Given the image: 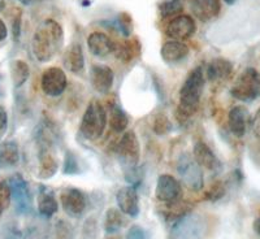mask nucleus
Returning a JSON list of instances; mask_svg holds the SVG:
<instances>
[{
	"mask_svg": "<svg viewBox=\"0 0 260 239\" xmlns=\"http://www.w3.org/2000/svg\"><path fill=\"white\" fill-rule=\"evenodd\" d=\"M64 45V30L55 20H45L37 27L31 39L32 55L38 61L47 62L56 56Z\"/></svg>",
	"mask_w": 260,
	"mask_h": 239,
	"instance_id": "f257e3e1",
	"label": "nucleus"
},
{
	"mask_svg": "<svg viewBox=\"0 0 260 239\" xmlns=\"http://www.w3.org/2000/svg\"><path fill=\"white\" fill-rule=\"evenodd\" d=\"M206 78L204 72L201 66L192 69L187 74L186 80L182 83L180 90V107H178V118L182 121L183 118L190 117L198 110L199 101L203 95Z\"/></svg>",
	"mask_w": 260,
	"mask_h": 239,
	"instance_id": "f03ea898",
	"label": "nucleus"
},
{
	"mask_svg": "<svg viewBox=\"0 0 260 239\" xmlns=\"http://www.w3.org/2000/svg\"><path fill=\"white\" fill-rule=\"evenodd\" d=\"M107 121H108V117H107L103 104L99 100L90 101L81 121V134L87 141L95 142L98 139H101L104 134Z\"/></svg>",
	"mask_w": 260,
	"mask_h": 239,
	"instance_id": "7ed1b4c3",
	"label": "nucleus"
},
{
	"mask_svg": "<svg viewBox=\"0 0 260 239\" xmlns=\"http://www.w3.org/2000/svg\"><path fill=\"white\" fill-rule=\"evenodd\" d=\"M207 224L202 216L186 213L176 220L171 227L169 239H203Z\"/></svg>",
	"mask_w": 260,
	"mask_h": 239,
	"instance_id": "20e7f679",
	"label": "nucleus"
},
{
	"mask_svg": "<svg viewBox=\"0 0 260 239\" xmlns=\"http://www.w3.org/2000/svg\"><path fill=\"white\" fill-rule=\"evenodd\" d=\"M231 95L240 101L250 103L260 96V74L256 69L246 68L231 89Z\"/></svg>",
	"mask_w": 260,
	"mask_h": 239,
	"instance_id": "39448f33",
	"label": "nucleus"
},
{
	"mask_svg": "<svg viewBox=\"0 0 260 239\" xmlns=\"http://www.w3.org/2000/svg\"><path fill=\"white\" fill-rule=\"evenodd\" d=\"M116 155H117V159L121 166L124 168L125 176L127 173L132 175L136 172L139 157H141V147H139L138 138H137L134 131L130 130L122 135V138L118 142L117 148H116Z\"/></svg>",
	"mask_w": 260,
	"mask_h": 239,
	"instance_id": "423d86ee",
	"label": "nucleus"
},
{
	"mask_svg": "<svg viewBox=\"0 0 260 239\" xmlns=\"http://www.w3.org/2000/svg\"><path fill=\"white\" fill-rule=\"evenodd\" d=\"M177 172L185 186L191 191H201L203 189V172L199 164L190 155H181L177 162Z\"/></svg>",
	"mask_w": 260,
	"mask_h": 239,
	"instance_id": "0eeeda50",
	"label": "nucleus"
},
{
	"mask_svg": "<svg viewBox=\"0 0 260 239\" xmlns=\"http://www.w3.org/2000/svg\"><path fill=\"white\" fill-rule=\"evenodd\" d=\"M8 186L11 196L15 201L16 212L20 215H27L31 212V196H30L29 185L20 175H13L9 178Z\"/></svg>",
	"mask_w": 260,
	"mask_h": 239,
	"instance_id": "6e6552de",
	"label": "nucleus"
},
{
	"mask_svg": "<svg viewBox=\"0 0 260 239\" xmlns=\"http://www.w3.org/2000/svg\"><path fill=\"white\" fill-rule=\"evenodd\" d=\"M68 80H67V74L64 71L57 66H51L46 69L42 74L41 86L42 90L47 96L56 97L60 96L67 89Z\"/></svg>",
	"mask_w": 260,
	"mask_h": 239,
	"instance_id": "1a4fd4ad",
	"label": "nucleus"
},
{
	"mask_svg": "<svg viewBox=\"0 0 260 239\" xmlns=\"http://www.w3.org/2000/svg\"><path fill=\"white\" fill-rule=\"evenodd\" d=\"M60 203L64 212L73 219H80L87 208V198L81 190L67 189L60 195Z\"/></svg>",
	"mask_w": 260,
	"mask_h": 239,
	"instance_id": "9d476101",
	"label": "nucleus"
},
{
	"mask_svg": "<svg viewBox=\"0 0 260 239\" xmlns=\"http://www.w3.org/2000/svg\"><path fill=\"white\" fill-rule=\"evenodd\" d=\"M181 183L171 175H161L157 178L155 196L161 203H176L181 196Z\"/></svg>",
	"mask_w": 260,
	"mask_h": 239,
	"instance_id": "9b49d317",
	"label": "nucleus"
},
{
	"mask_svg": "<svg viewBox=\"0 0 260 239\" xmlns=\"http://www.w3.org/2000/svg\"><path fill=\"white\" fill-rule=\"evenodd\" d=\"M116 201H117L118 210L124 215L129 216L132 219H137L141 212L139 208V198L136 186H125L120 189L116 194Z\"/></svg>",
	"mask_w": 260,
	"mask_h": 239,
	"instance_id": "f8f14e48",
	"label": "nucleus"
},
{
	"mask_svg": "<svg viewBox=\"0 0 260 239\" xmlns=\"http://www.w3.org/2000/svg\"><path fill=\"white\" fill-rule=\"evenodd\" d=\"M195 21L189 15H178L171 21L167 26V36L173 41H183L187 39L195 32Z\"/></svg>",
	"mask_w": 260,
	"mask_h": 239,
	"instance_id": "ddd939ff",
	"label": "nucleus"
},
{
	"mask_svg": "<svg viewBox=\"0 0 260 239\" xmlns=\"http://www.w3.org/2000/svg\"><path fill=\"white\" fill-rule=\"evenodd\" d=\"M115 74L107 65H94L90 72V82L92 89L99 94H108L113 87Z\"/></svg>",
	"mask_w": 260,
	"mask_h": 239,
	"instance_id": "4468645a",
	"label": "nucleus"
},
{
	"mask_svg": "<svg viewBox=\"0 0 260 239\" xmlns=\"http://www.w3.org/2000/svg\"><path fill=\"white\" fill-rule=\"evenodd\" d=\"M192 156H194V160L198 162L201 168L207 169L212 173H219L222 169L221 161L217 159V156L213 154V151L206 143H195L194 148H192Z\"/></svg>",
	"mask_w": 260,
	"mask_h": 239,
	"instance_id": "2eb2a0df",
	"label": "nucleus"
},
{
	"mask_svg": "<svg viewBox=\"0 0 260 239\" xmlns=\"http://www.w3.org/2000/svg\"><path fill=\"white\" fill-rule=\"evenodd\" d=\"M228 124L232 133L238 138H242L247 133L248 125L251 124L250 112L242 106L233 107L228 116Z\"/></svg>",
	"mask_w": 260,
	"mask_h": 239,
	"instance_id": "dca6fc26",
	"label": "nucleus"
},
{
	"mask_svg": "<svg viewBox=\"0 0 260 239\" xmlns=\"http://www.w3.org/2000/svg\"><path fill=\"white\" fill-rule=\"evenodd\" d=\"M87 47L94 56L104 59V57L110 56L111 53H113L115 43L111 41L110 37L103 34V32L95 31L91 32L87 38Z\"/></svg>",
	"mask_w": 260,
	"mask_h": 239,
	"instance_id": "f3484780",
	"label": "nucleus"
},
{
	"mask_svg": "<svg viewBox=\"0 0 260 239\" xmlns=\"http://www.w3.org/2000/svg\"><path fill=\"white\" fill-rule=\"evenodd\" d=\"M161 59L168 65H175L186 59L189 55V47L181 41H168L162 45L160 51Z\"/></svg>",
	"mask_w": 260,
	"mask_h": 239,
	"instance_id": "a211bd4d",
	"label": "nucleus"
},
{
	"mask_svg": "<svg viewBox=\"0 0 260 239\" xmlns=\"http://www.w3.org/2000/svg\"><path fill=\"white\" fill-rule=\"evenodd\" d=\"M220 0H192L191 9L198 20L207 22L220 13Z\"/></svg>",
	"mask_w": 260,
	"mask_h": 239,
	"instance_id": "6ab92c4d",
	"label": "nucleus"
},
{
	"mask_svg": "<svg viewBox=\"0 0 260 239\" xmlns=\"http://www.w3.org/2000/svg\"><path fill=\"white\" fill-rule=\"evenodd\" d=\"M64 66L74 74L82 73L85 69V56L80 43H73L64 53Z\"/></svg>",
	"mask_w": 260,
	"mask_h": 239,
	"instance_id": "aec40b11",
	"label": "nucleus"
},
{
	"mask_svg": "<svg viewBox=\"0 0 260 239\" xmlns=\"http://www.w3.org/2000/svg\"><path fill=\"white\" fill-rule=\"evenodd\" d=\"M59 161L52 152V148H42L39 152V177L42 180H50L56 175Z\"/></svg>",
	"mask_w": 260,
	"mask_h": 239,
	"instance_id": "412c9836",
	"label": "nucleus"
},
{
	"mask_svg": "<svg viewBox=\"0 0 260 239\" xmlns=\"http://www.w3.org/2000/svg\"><path fill=\"white\" fill-rule=\"evenodd\" d=\"M233 71V64L229 60L222 59V57H217L213 59L212 61L208 64L207 72H206V77L210 81H220L225 80L232 74Z\"/></svg>",
	"mask_w": 260,
	"mask_h": 239,
	"instance_id": "4be33fe9",
	"label": "nucleus"
},
{
	"mask_svg": "<svg viewBox=\"0 0 260 239\" xmlns=\"http://www.w3.org/2000/svg\"><path fill=\"white\" fill-rule=\"evenodd\" d=\"M18 160H20V152H18L17 143L9 141L0 145V166L11 168L17 165Z\"/></svg>",
	"mask_w": 260,
	"mask_h": 239,
	"instance_id": "5701e85b",
	"label": "nucleus"
},
{
	"mask_svg": "<svg viewBox=\"0 0 260 239\" xmlns=\"http://www.w3.org/2000/svg\"><path fill=\"white\" fill-rule=\"evenodd\" d=\"M59 210V203L52 192L41 191L38 196V212L42 217L51 219Z\"/></svg>",
	"mask_w": 260,
	"mask_h": 239,
	"instance_id": "b1692460",
	"label": "nucleus"
},
{
	"mask_svg": "<svg viewBox=\"0 0 260 239\" xmlns=\"http://www.w3.org/2000/svg\"><path fill=\"white\" fill-rule=\"evenodd\" d=\"M126 224V220L124 217V213L116 208L107 210L104 216V231L107 234H116L118 230H121Z\"/></svg>",
	"mask_w": 260,
	"mask_h": 239,
	"instance_id": "393cba45",
	"label": "nucleus"
},
{
	"mask_svg": "<svg viewBox=\"0 0 260 239\" xmlns=\"http://www.w3.org/2000/svg\"><path fill=\"white\" fill-rule=\"evenodd\" d=\"M139 50H141V46L138 41H126L124 43H115L113 53L117 56V59L122 61H130L138 56Z\"/></svg>",
	"mask_w": 260,
	"mask_h": 239,
	"instance_id": "a878e982",
	"label": "nucleus"
},
{
	"mask_svg": "<svg viewBox=\"0 0 260 239\" xmlns=\"http://www.w3.org/2000/svg\"><path fill=\"white\" fill-rule=\"evenodd\" d=\"M110 127L115 133H122L129 125V118L126 113L121 110V107L113 104L110 110Z\"/></svg>",
	"mask_w": 260,
	"mask_h": 239,
	"instance_id": "bb28decb",
	"label": "nucleus"
},
{
	"mask_svg": "<svg viewBox=\"0 0 260 239\" xmlns=\"http://www.w3.org/2000/svg\"><path fill=\"white\" fill-rule=\"evenodd\" d=\"M29 65L25 61H21L17 60L12 64V81L15 87H20V86L24 85L26 82V80L29 78Z\"/></svg>",
	"mask_w": 260,
	"mask_h": 239,
	"instance_id": "cd10ccee",
	"label": "nucleus"
},
{
	"mask_svg": "<svg viewBox=\"0 0 260 239\" xmlns=\"http://www.w3.org/2000/svg\"><path fill=\"white\" fill-rule=\"evenodd\" d=\"M183 6L180 0H167L159 6V12L162 18L181 15Z\"/></svg>",
	"mask_w": 260,
	"mask_h": 239,
	"instance_id": "c85d7f7f",
	"label": "nucleus"
},
{
	"mask_svg": "<svg viewBox=\"0 0 260 239\" xmlns=\"http://www.w3.org/2000/svg\"><path fill=\"white\" fill-rule=\"evenodd\" d=\"M62 173L64 175H78L80 173V162H78L77 156L72 151H67V154H65Z\"/></svg>",
	"mask_w": 260,
	"mask_h": 239,
	"instance_id": "c756f323",
	"label": "nucleus"
},
{
	"mask_svg": "<svg viewBox=\"0 0 260 239\" xmlns=\"http://www.w3.org/2000/svg\"><path fill=\"white\" fill-rule=\"evenodd\" d=\"M55 233H56L57 239H74V236H76L74 227L65 220H59L56 222Z\"/></svg>",
	"mask_w": 260,
	"mask_h": 239,
	"instance_id": "7c9ffc66",
	"label": "nucleus"
},
{
	"mask_svg": "<svg viewBox=\"0 0 260 239\" xmlns=\"http://www.w3.org/2000/svg\"><path fill=\"white\" fill-rule=\"evenodd\" d=\"M116 25H117L118 30L124 37H129L132 34V30H133V21L127 13H120L118 15L117 21H116Z\"/></svg>",
	"mask_w": 260,
	"mask_h": 239,
	"instance_id": "2f4dec72",
	"label": "nucleus"
},
{
	"mask_svg": "<svg viewBox=\"0 0 260 239\" xmlns=\"http://www.w3.org/2000/svg\"><path fill=\"white\" fill-rule=\"evenodd\" d=\"M172 129V124L164 115H157L154 121V131L157 135H164L169 133Z\"/></svg>",
	"mask_w": 260,
	"mask_h": 239,
	"instance_id": "473e14b6",
	"label": "nucleus"
},
{
	"mask_svg": "<svg viewBox=\"0 0 260 239\" xmlns=\"http://www.w3.org/2000/svg\"><path fill=\"white\" fill-rule=\"evenodd\" d=\"M98 236V221L94 217L86 220L82 227V239H95Z\"/></svg>",
	"mask_w": 260,
	"mask_h": 239,
	"instance_id": "72a5a7b5",
	"label": "nucleus"
},
{
	"mask_svg": "<svg viewBox=\"0 0 260 239\" xmlns=\"http://www.w3.org/2000/svg\"><path fill=\"white\" fill-rule=\"evenodd\" d=\"M11 199H12V196H11L8 183L0 181V215L9 207Z\"/></svg>",
	"mask_w": 260,
	"mask_h": 239,
	"instance_id": "f704fd0d",
	"label": "nucleus"
},
{
	"mask_svg": "<svg viewBox=\"0 0 260 239\" xmlns=\"http://www.w3.org/2000/svg\"><path fill=\"white\" fill-rule=\"evenodd\" d=\"M225 186L221 182H216L213 183L212 186L208 189V191L206 192V199L211 201H217L222 198L225 195Z\"/></svg>",
	"mask_w": 260,
	"mask_h": 239,
	"instance_id": "c9c22d12",
	"label": "nucleus"
},
{
	"mask_svg": "<svg viewBox=\"0 0 260 239\" xmlns=\"http://www.w3.org/2000/svg\"><path fill=\"white\" fill-rule=\"evenodd\" d=\"M125 239H150V236H148V233L142 226L133 225L132 227H129Z\"/></svg>",
	"mask_w": 260,
	"mask_h": 239,
	"instance_id": "e433bc0d",
	"label": "nucleus"
},
{
	"mask_svg": "<svg viewBox=\"0 0 260 239\" xmlns=\"http://www.w3.org/2000/svg\"><path fill=\"white\" fill-rule=\"evenodd\" d=\"M7 129H8V115L3 107L0 106V141L6 134Z\"/></svg>",
	"mask_w": 260,
	"mask_h": 239,
	"instance_id": "4c0bfd02",
	"label": "nucleus"
},
{
	"mask_svg": "<svg viewBox=\"0 0 260 239\" xmlns=\"http://www.w3.org/2000/svg\"><path fill=\"white\" fill-rule=\"evenodd\" d=\"M22 234H21L20 229L16 225H8L4 233V239H21Z\"/></svg>",
	"mask_w": 260,
	"mask_h": 239,
	"instance_id": "58836bf2",
	"label": "nucleus"
},
{
	"mask_svg": "<svg viewBox=\"0 0 260 239\" xmlns=\"http://www.w3.org/2000/svg\"><path fill=\"white\" fill-rule=\"evenodd\" d=\"M251 125H252V130H254L255 136H256V138L260 141V108L257 110L254 120L251 121Z\"/></svg>",
	"mask_w": 260,
	"mask_h": 239,
	"instance_id": "ea45409f",
	"label": "nucleus"
},
{
	"mask_svg": "<svg viewBox=\"0 0 260 239\" xmlns=\"http://www.w3.org/2000/svg\"><path fill=\"white\" fill-rule=\"evenodd\" d=\"M8 36V29H7L6 24H4V21L0 18V42L4 41Z\"/></svg>",
	"mask_w": 260,
	"mask_h": 239,
	"instance_id": "a19ab883",
	"label": "nucleus"
},
{
	"mask_svg": "<svg viewBox=\"0 0 260 239\" xmlns=\"http://www.w3.org/2000/svg\"><path fill=\"white\" fill-rule=\"evenodd\" d=\"M252 227H254V231L257 234V235H260V217H257L256 220L254 221V224H252Z\"/></svg>",
	"mask_w": 260,
	"mask_h": 239,
	"instance_id": "79ce46f5",
	"label": "nucleus"
},
{
	"mask_svg": "<svg viewBox=\"0 0 260 239\" xmlns=\"http://www.w3.org/2000/svg\"><path fill=\"white\" fill-rule=\"evenodd\" d=\"M18 2H21V3L25 4V6H30V4L38 3V2H42V0H18Z\"/></svg>",
	"mask_w": 260,
	"mask_h": 239,
	"instance_id": "37998d69",
	"label": "nucleus"
},
{
	"mask_svg": "<svg viewBox=\"0 0 260 239\" xmlns=\"http://www.w3.org/2000/svg\"><path fill=\"white\" fill-rule=\"evenodd\" d=\"M225 3L228 4V6H232V4H234L237 2V0H224Z\"/></svg>",
	"mask_w": 260,
	"mask_h": 239,
	"instance_id": "c03bdc74",
	"label": "nucleus"
},
{
	"mask_svg": "<svg viewBox=\"0 0 260 239\" xmlns=\"http://www.w3.org/2000/svg\"><path fill=\"white\" fill-rule=\"evenodd\" d=\"M4 9V2H0V11H3Z\"/></svg>",
	"mask_w": 260,
	"mask_h": 239,
	"instance_id": "a18cd8bd",
	"label": "nucleus"
},
{
	"mask_svg": "<svg viewBox=\"0 0 260 239\" xmlns=\"http://www.w3.org/2000/svg\"><path fill=\"white\" fill-rule=\"evenodd\" d=\"M108 239H120V238H118V236H111V238H108Z\"/></svg>",
	"mask_w": 260,
	"mask_h": 239,
	"instance_id": "49530a36",
	"label": "nucleus"
}]
</instances>
